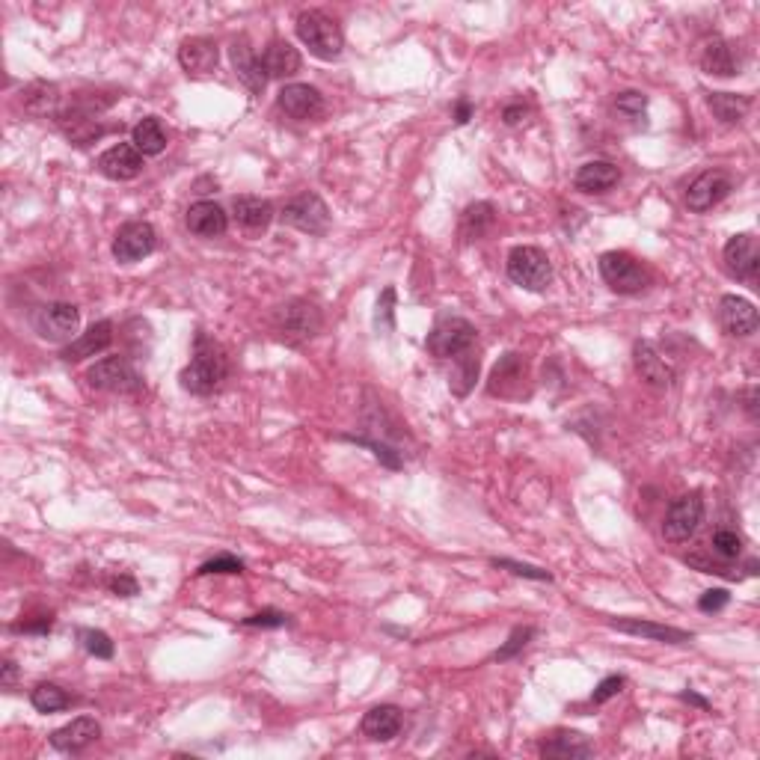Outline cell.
<instances>
[{"instance_id": "obj_1", "label": "cell", "mask_w": 760, "mask_h": 760, "mask_svg": "<svg viewBox=\"0 0 760 760\" xmlns=\"http://www.w3.org/2000/svg\"><path fill=\"white\" fill-rule=\"evenodd\" d=\"M229 375V360L226 351L208 339L205 333H196V348H193V360L182 369V389H188L190 395H211Z\"/></svg>"}, {"instance_id": "obj_2", "label": "cell", "mask_w": 760, "mask_h": 760, "mask_svg": "<svg viewBox=\"0 0 760 760\" xmlns=\"http://www.w3.org/2000/svg\"><path fill=\"white\" fill-rule=\"evenodd\" d=\"M297 36L309 48V54L318 57V60H336L345 48L342 27L318 9H309V12L297 15Z\"/></svg>"}, {"instance_id": "obj_3", "label": "cell", "mask_w": 760, "mask_h": 760, "mask_svg": "<svg viewBox=\"0 0 760 760\" xmlns=\"http://www.w3.org/2000/svg\"><path fill=\"white\" fill-rule=\"evenodd\" d=\"M280 220L306 235H324L330 229V208L315 190H303L288 196L280 205Z\"/></svg>"}, {"instance_id": "obj_4", "label": "cell", "mask_w": 760, "mask_h": 760, "mask_svg": "<svg viewBox=\"0 0 760 760\" xmlns=\"http://www.w3.org/2000/svg\"><path fill=\"white\" fill-rule=\"evenodd\" d=\"M475 339H478V330L467 318H458V315H443L434 330L428 333V351L437 357V360H458L461 354L473 351Z\"/></svg>"}, {"instance_id": "obj_5", "label": "cell", "mask_w": 760, "mask_h": 760, "mask_svg": "<svg viewBox=\"0 0 760 760\" xmlns=\"http://www.w3.org/2000/svg\"><path fill=\"white\" fill-rule=\"evenodd\" d=\"M600 277L615 294H639L651 283L645 265L624 250H609L600 256Z\"/></svg>"}, {"instance_id": "obj_6", "label": "cell", "mask_w": 760, "mask_h": 760, "mask_svg": "<svg viewBox=\"0 0 760 760\" xmlns=\"http://www.w3.org/2000/svg\"><path fill=\"white\" fill-rule=\"evenodd\" d=\"M508 280L526 291H544L553 280V265L538 247H514L508 253Z\"/></svg>"}, {"instance_id": "obj_7", "label": "cell", "mask_w": 760, "mask_h": 760, "mask_svg": "<svg viewBox=\"0 0 760 760\" xmlns=\"http://www.w3.org/2000/svg\"><path fill=\"white\" fill-rule=\"evenodd\" d=\"M321 309L303 297H294L274 312V327L285 342H306L321 330Z\"/></svg>"}, {"instance_id": "obj_8", "label": "cell", "mask_w": 760, "mask_h": 760, "mask_svg": "<svg viewBox=\"0 0 760 760\" xmlns=\"http://www.w3.org/2000/svg\"><path fill=\"white\" fill-rule=\"evenodd\" d=\"M33 330L45 339V342H69L78 327H81V309L75 303H45L33 312Z\"/></svg>"}, {"instance_id": "obj_9", "label": "cell", "mask_w": 760, "mask_h": 760, "mask_svg": "<svg viewBox=\"0 0 760 760\" xmlns=\"http://www.w3.org/2000/svg\"><path fill=\"white\" fill-rule=\"evenodd\" d=\"M704 520V499L701 493H686L680 499H674L665 511L663 535L671 544H683L695 535V529Z\"/></svg>"}, {"instance_id": "obj_10", "label": "cell", "mask_w": 760, "mask_h": 760, "mask_svg": "<svg viewBox=\"0 0 760 760\" xmlns=\"http://www.w3.org/2000/svg\"><path fill=\"white\" fill-rule=\"evenodd\" d=\"M87 380L93 389L116 392V395H134L143 389V380L134 372V366L125 357H104L87 372Z\"/></svg>"}, {"instance_id": "obj_11", "label": "cell", "mask_w": 760, "mask_h": 760, "mask_svg": "<svg viewBox=\"0 0 760 760\" xmlns=\"http://www.w3.org/2000/svg\"><path fill=\"white\" fill-rule=\"evenodd\" d=\"M158 247V232L152 223L146 220H131L125 223L116 238H113V259L122 262V265H134L146 256H152Z\"/></svg>"}, {"instance_id": "obj_12", "label": "cell", "mask_w": 760, "mask_h": 760, "mask_svg": "<svg viewBox=\"0 0 760 760\" xmlns=\"http://www.w3.org/2000/svg\"><path fill=\"white\" fill-rule=\"evenodd\" d=\"M725 268L734 280L740 283L755 285L760 277V250H758V238L743 232V235H734L728 244H725Z\"/></svg>"}, {"instance_id": "obj_13", "label": "cell", "mask_w": 760, "mask_h": 760, "mask_svg": "<svg viewBox=\"0 0 760 760\" xmlns=\"http://www.w3.org/2000/svg\"><path fill=\"white\" fill-rule=\"evenodd\" d=\"M731 190H734V182H731V176H728L725 170H707V173H701V176L689 185V190H686V205H689V211L704 214V211L716 208Z\"/></svg>"}, {"instance_id": "obj_14", "label": "cell", "mask_w": 760, "mask_h": 760, "mask_svg": "<svg viewBox=\"0 0 760 760\" xmlns=\"http://www.w3.org/2000/svg\"><path fill=\"white\" fill-rule=\"evenodd\" d=\"M719 324L728 336L734 339H746L752 333H758V309L752 300L737 297V294H725L719 300Z\"/></svg>"}, {"instance_id": "obj_15", "label": "cell", "mask_w": 760, "mask_h": 760, "mask_svg": "<svg viewBox=\"0 0 760 760\" xmlns=\"http://www.w3.org/2000/svg\"><path fill=\"white\" fill-rule=\"evenodd\" d=\"M98 173L110 182H131L143 173V155L134 143H116L98 158Z\"/></svg>"}, {"instance_id": "obj_16", "label": "cell", "mask_w": 760, "mask_h": 760, "mask_svg": "<svg viewBox=\"0 0 760 760\" xmlns=\"http://www.w3.org/2000/svg\"><path fill=\"white\" fill-rule=\"evenodd\" d=\"M277 104L285 116H291L297 122H309L324 113V95L309 84H285L277 95Z\"/></svg>"}, {"instance_id": "obj_17", "label": "cell", "mask_w": 760, "mask_h": 760, "mask_svg": "<svg viewBox=\"0 0 760 760\" xmlns=\"http://www.w3.org/2000/svg\"><path fill=\"white\" fill-rule=\"evenodd\" d=\"M98 737H101V725L95 722L93 716H81V719H72L69 725L57 728L51 734V746L57 752L75 755V752H84L87 746H93Z\"/></svg>"}, {"instance_id": "obj_18", "label": "cell", "mask_w": 760, "mask_h": 760, "mask_svg": "<svg viewBox=\"0 0 760 760\" xmlns=\"http://www.w3.org/2000/svg\"><path fill=\"white\" fill-rule=\"evenodd\" d=\"M232 211H235L238 226H241L244 232H250V235H262V232L274 223V217H277L274 202H268V199H262V196H250V193H247V196H235Z\"/></svg>"}, {"instance_id": "obj_19", "label": "cell", "mask_w": 760, "mask_h": 760, "mask_svg": "<svg viewBox=\"0 0 760 760\" xmlns=\"http://www.w3.org/2000/svg\"><path fill=\"white\" fill-rule=\"evenodd\" d=\"M113 342V321H95L93 327L87 333H81L78 339H72L66 348H63V360L66 363H81V360H90L95 354L107 351Z\"/></svg>"}, {"instance_id": "obj_20", "label": "cell", "mask_w": 760, "mask_h": 760, "mask_svg": "<svg viewBox=\"0 0 760 760\" xmlns=\"http://www.w3.org/2000/svg\"><path fill=\"white\" fill-rule=\"evenodd\" d=\"M633 366L639 372V378L657 389H668L674 383V369L657 354V348L651 342H636L633 348Z\"/></svg>"}, {"instance_id": "obj_21", "label": "cell", "mask_w": 760, "mask_h": 760, "mask_svg": "<svg viewBox=\"0 0 760 760\" xmlns=\"http://www.w3.org/2000/svg\"><path fill=\"white\" fill-rule=\"evenodd\" d=\"M609 627H615V630H621V633H630V636L651 639V642H668V645L692 642V633H686V630L654 624V621H642V618H609Z\"/></svg>"}, {"instance_id": "obj_22", "label": "cell", "mask_w": 760, "mask_h": 760, "mask_svg": "<svg viewBox=\"0 0 760 760\" xmlns=\"http://www.w3.org/2000/svg\"><path fill=\"white\" fill-rule=\"evenodd\" d=\"M217 42L208 39V36H193V39H185L182 48H179V63L188 75H208L217 69Z\"/></svg>"}, {"instance_id": "obj_23", "label": "cell", "mask_w": 760, "mask_h": 760, "mask_svg": "<svg viewBox=\"0 0 760 760\" xmlns=\"http://www.w3.org/2000/svg\"><path fill=\"white\" fill-rule=\"evenodd\" d=\"M226 226H229L226 211L211 199H199L188 208V229L196 238H220Z\"/></svg>"}, {"instance_id": "obj_24", "label": "cell", "mask_w": 760, "mask_h": 760, "mask_svg": "<svg viewBox=\"0 0 760 760\" xmlns=\"http://www.w3.org/2000/svg\"><path fill=\"white\" fill-rule=\"evenodd\" d=\"M57 125H60V131H63L75 146H87V143H93V140H98V137L107 131L104 125H98V116L81 110V107H75V104H72L69 110H60Z\"/></svg>"}, {"instance_id": "obj_25", "label": "cell", "mask_w": 760, "mask_h": 760, "mask_svg": "<svg viewBox=\"0 0 760 760\" xmlns=\"http://www.w3.org/2000/svg\"><path fill=\"white\" fill-rule=\"evenodd\" d=\"M541 755L550 760H579V758H591L594 755V746L585 734L579 731H556L553 737H547L541 743Z\"/></svg>"}, {"instance_id": "obj_26", "label": "cell", "mask_w": 760, "mask_h": 760, "mask_svg": "<svg viewBox=\"0 0 760 760\" xmlns=\"http://www.w3.org/2000/svg\"><path fill=\"white\" fill-rule=\"evenodd\" d=\"M701 69L713 78H734L740 75V57L731 42L710 39L701 51Z\"/></svg>"}, {"instance_id": "obj_27", "label": "cell", "mask_w": 760, "mask_h": 760, "mask_svg": "<svg viewBox=\"0 0 760 760\" xmlns=\"http://www.w3.org/2000/svg\"><path fill=\"white\" fill-rule=\"evenodd\" d=\"M618 182H621V170L609 161H588L573 176V188L579 193H606Z\"/></svg>"}, {"instance_id": "obj_28", "label": "cell", "mask_w": 760, "mask_h": 760, "mask_svg": "<svg viewBox=\"0 0 760 760\" xmlns=\"http://www.w3.org/2000/svg\"><path fill=\"white\" fill-rule=\"evenodd\" d=\"M401 710L395 707V704H378V707H372L366 716H363V737H369V740H375V743H389V740H395L398 737V731H401Z\"/></svg>"}, {"instance_id": "obj_29", "label": "cell", "mask_w": 760, "mask_h": 760, "mask_svg": "<svg viewBox=\"0 0 760 760\" xmlns=\"http://www.w3.org/2000/svg\"><path fill=\"white\" fill-rule=\"evenodd\" d=\"M523 380H526V363H523V357H520V354H505V357L496 363L493 375H490L487 392H490V395L511 398V395H517V389L523 386Z\"/></svg>"}, {"instance_id": "obj_30", "label": "cell", "mask_w": 760, "mask_h": 760, "mask_svg": "<svg viewBox=\"0 0 760 760\" xmlns=\"http://www.w3.org/2000/svg\"><path fill=\"white\" fill-rule=\"evenodd\" d=\"M300 63H303L300 51L285 39L268 42V48L262 54V69H265L268 78H291V75L300 72Z\"/></svg>"}, {"instance_id": "obj_31", "label": "cell", "mask_w": 760, "mask_h": 760, "mask_svg": "<svg viewBox=\"0 0 760 760\" xmlns=\"http://www.w3.org/2000/svg\"><path fill=\"white\" fill-rule=\"evenodd\" d=\"M232 63H235V72H238V78L244 81V87L250 93H262L265 90L268 75L262 69V57L253 54V48L247 45V39H238L232 45Z\"/></svg>"}, {"instance_id": "obj_32", "label": "cell", "mask_w": 760, "mask_h": 760, "mask_svg": "<svg viewBox=\"0 0 760 760\" xmlns=\"http://www.w3.org/2000/svg\"><path fill=\"white\" fill-rule=\"evenodd\" d=\"M60 87L48 84V81H36L30 87H24L21 104L30 116H60Z\"/></svg>"}, {"instance_id": "obj_33", "label": "cell", "mask_w": 760, "mask_h": 760, "mask_svg": "<svg viewBox=\"0 0 760 760\" xmlns=\"http://www.w3.org/2000/svg\"><path fill=\"white\" fill-rule=\"evenodd\" d=\"M131 143L137 146V152H140L143 158L161 155V152L167 149V131H164V125H161V119H158V116L140 119V122L134 125V131H131Z\"/></svg>"}, {"instance_id": "obj_34", "label": "cell", "mask_w": 760, "mask_h": 760, "mask_svg": "<svg viewBox=\"0 0 760 760\" xmlns=\"http://www.w3.org/2000/svg\"><path fill=\"white\" fill-rule=\"evenodd\" d=\"M493 223H496V205L493 202H473L470 208H464L458 232H461L464 241H478L493 229Z\"/></svg>"}, {"instance_id": "obj_35", "label": "cell", "mask_w": 760, "mask_h": 760, "mask_svg": "<svg viewBox=\"0 0 760 760\" xmlns=\"http://www.w3.org/2000/svg\"><path fill=\"white\" fill-rule=\"evenodd\" d=\"M707 107H710L713 116L722 119L725 125H737V122H743L746 113L752 110V95L710 93L707 95Z\"/></svg>"}, {"instance_id": "obj_36", "label": "cell", "mask_w": 760, "mask_h": 760, "mask_svg": "<svg viewBox=\"0 0 760 760\" xmlns=\"http://www.w3.org/2000/svg\"><path fill=\"white\" fill-rule=\"evenodd\" d=\"M30 704L39 710V713H60L72 704L69 692L57 683H39L33 692H30Z\"/></svg>"}, {"instance_id": "obj_37", "label": "cell", "mask_w": 760, "mask_h": 760, "mask_svg": "<svg viewBox=\"0 0 760 760\" xmlns=\"http://www.w3.org/2000/svg\"><path fill=\"white\" fill-rule=\"evenodd\" d=\"M455 363H458V372H455V378H452V392L464 398V395L473 389L475 378H478V357H473V351H467V354H461Z\"/></svg>"}, {"instance_id": "obj_38", "label": "cell", "mask_w": 760, "mask_h": 760, "mask_svg": "<svg viewBox=\"0 0 760 760\" xmlns=\"http://www.w3.org/2000/svg\"><path fill=\"white\" fill-rule=\"evenodd\" d=\"M78 642H81V648H84L87 654H93L98 660H110V657H113V642H110V636L101 633V630H90V627L78 630Z\"/></svg>"}, {"instance_id": "obj_39", "label": "cell", "mask_w": 760, "mask_h": 760, "mask_svg": "<svg viewBox=\"0 0 760 760\" xmlns=\"http://www.w3.org/2000/svg\"><path fill=\"white\" fill-rule=\"evenodd\" d=\"M532 639H535V627H517V630L508 636V642L493 654V660H496V663H505V660H511V657H517Z\"/></svg>"}, {"instance_id": "obj_40", "label": "cell", "mask_w": 760, "mask_h": 760, "mask_svg": "<svg viewBox=\"0 0 760 760\" xmlns=\"http://www.w3.org/2000/svg\"><path fill=\"white\" fill-rule=\"evenodd\" d=\"M713 553L722 559H737V556H743V538L731 529H719L713 535Z\"/></svg>"}, {"instance_id": "obj_41", "label": "cell", "mask_w": 760, "mask_h": 760, "mask_svg": "<svg viewBox=\"0 0 760 760\" xmlns=\"http://www.w3.org/2000/svg\"><path fill=\"white\" fill-rule=\"evenodd\" d=\"M615 107H618V113H624V116H630V119H639V116H645V110H648V95L636 93V90H627V93H621L615 98Z\"/></svg>"}, {"instance_id": "obj_42", "label": "cell", "mask_w": 760, "mask_h": 760, "mask_svg": "<svg viewBox=\"0 0 760 760\" xmlns=\"http://www.w3.org/2000/svg\"><path fill=\"white\" fill-rule=\"evenodd\" d=\"M339 440H351V443H360V446H369L372 452H375V458L383 461L389 470H398L401 467V461H398V455L386 446V443H375V440H369V437H357V434H342Z\"/></svg>"}, {"instance_id": "obj_43", "label": "cell", "mask_w": 760, "mask_h": 760, "mask_svg": "<svg viewBox=\"0 0 760 760\" xmlns=\"http://www.w3.org/2000/svg\"><path fill=\"white\" fill-rule=\"evenodd\" d=\"M490 565H493V568L511 570L514 576H526V579H538V582H550V579H553V576H550L547 570L532 568V565H520V562H511V559H493Z\"/></svg>"}, {"instance_id": "obj_44", "label": "cell", "mask_w": 760, "mask_h": 760, "mask_svg": "<svg viewBox=\"0 0 760 760\" xmlns=\"http://www.w3.org/2000/svg\"><path fill=\"white\" fill-rule=\"evenodd\" d=\"M196 573H199V576H208V573H244V562L235 559V556H217V559L199 565Z\"/></svg>"}, {"instance_id": "obj_45", "label": "cell", "mask_w": 760, "mask_h": 760, "mask_svg": "<svg viewBox=\"0 0 760 760\" xmlns=\"http://www.w3.org/2000/svg\"><path fill=\"white\" fill-rule=\"evenodd\" d=\"M624 683H627V680H624L621 674H612V677L600 680V683H597V689L591 692V701H594V704H606L609 698H615V695L624 689Z\"/></svg>"}, {"instance_id": "obj_46", "label": "cell", "mask_w": 760, "mask_h": 760, "mask_svg": "<svg viewBox=\"0 0 760 760\" xmlns=\"http://www.w3.org/2000/svg\"><path fill=\"white\" fill-rule=\"evenodd\" d=\"M285 624H288V615L277 612V609H265V612L244 618V627H285Z\"/></svg>"}, {"instance_id": "obj_47", "label": "cell", "mask_w": 760, "mask_h": 760, "mask_svg": "<svg viewBox=\"0 0 760 760\" xmlns=\"http://www.w3.org/2000/svg\"><path fill=\"white\" fill-rule=\"evenodd\" d=\"M728 600H731V594H728L725 588H710V591L701 594L698 609H701V612H719V609L728 606Z\"/></svg>"}, {"instance_id": "obj_48", "label": "cell", "mask_w": 760, "mask_h": 760, "mask_svg": "<svg viewBox=\"0 0 760 760\" xmlns=\"http://www.w3.org/2000/svg\"><path fill=\"white\" fill-rule=\"evenodd\" d=\"M392 306H395V288H386L378 300V315H375L380 330H392Z\"/></svg>"}, {"instance_id": "obj_49", "label": "cell", "mask_w": 760, "mask_h": 760, "mask_svg": "<svg viewBox=\"0 0 760 760\" xmlns=\"http://www.w3.org/2000/svg\"><path fill=\"white\" fill-rule=\"evenodd\" d=\"M110 591H113L116 597H134V594H137V579L128 576V573H119V576L110 579Z\"/></svg>"}, {"instance_id": "obj_50", "label": "cell", "mask_w": 760, "mask_h": 760, "mask_svg": "<svg viewBox=\"0 0 760 760\" xmlns=\"http://www.w3.org/2000/svg\"><path fill=\"white\" fill-rule=\"evenodd\" d=\"M54 627L51 615H39V621H24V624H12L15 633H48Z\"/></svg>"}, {"instance_id": "obj_51", "label": "cell", "mask_w": 760, "mask_h": 760, "mask_svg": "<svg viewBox=\"0 0 760 760\" xmlns=\"http://www.w3.org/2000/svg\"><path fill=\"white\" fill-rule=\"evenodd\" d=\"M526 113H529V107H526V104H508V107H505V113H502V119H505V125H517V122H523V119H526Z\"/></svg>"}, {"instance_id": "obj_52", "label": "cell", "mask_w": 760, "mask_h": 760, "mask_svg": "<svg viewBox=\"0 0 760 760\" xmlns=\"http://www.w3.org/2000/svg\"><path fill=\"white\" fill-rule=\"evenodd\" d=\"M15 677H18V665L12 663V660H3V665H0V683L9 689L15 683Z\"/></svg>"}, {"instance_id": "obj_53", "label": "cell", "mask_w": 760, "mask_h": 760, "mask_svg": "<svg viewBox=\"0 0 760 760\" xmlns=\"http://www.w3.org/2000/svg\"><path fill=\"white\" fill-rule=\"evenodd\" d=\"M470 116H473V104H470L467 98H461L458 107H455V122H458V125H467Z\"/></svg>"}, {"instance_id": "obj_54", "label": "cell", "mask_w": 760, "mask_h": 760, "mask_svg": "<svg viewBox=\"0 0 760 760\" xmlns=\"http://www.w3.org/2000/svg\"><path fill=\"white\" fill-rule=\"evenodd\" d=\"M680 701L695 704V707H701V710H710V701H707V698H701V695H698V692H692V689H683V692H680Z\"/></svg>"}]
</instances>
